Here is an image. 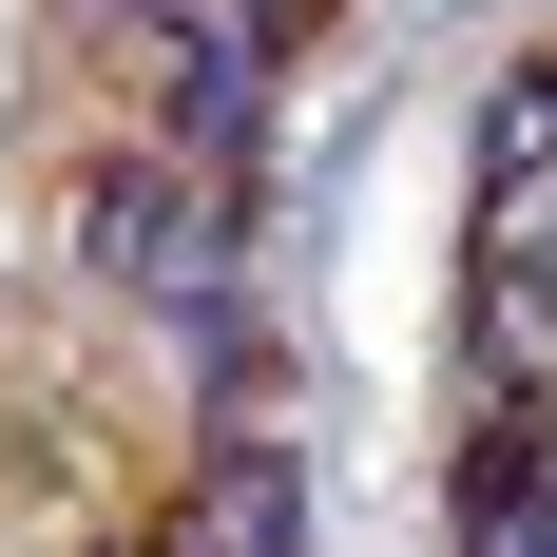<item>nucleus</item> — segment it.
Segmentation results:
<instances>
[{
  "label": "nucleus",
  "mask_w": 557,
  "mask_h": 557,
  "mask_svg": "<svg viewBox=\"0 0 557 557\" xmlns=\"http://www.w3.org/2000/svg\"><path fill=\"white\" fill-rule=\"evenodd\" d=\"M154 557H288V461H270V443L193 461V500H173V539H154Z\"/></svg>",
  "instance_id": "f257e3e1"
}]
</instances>
